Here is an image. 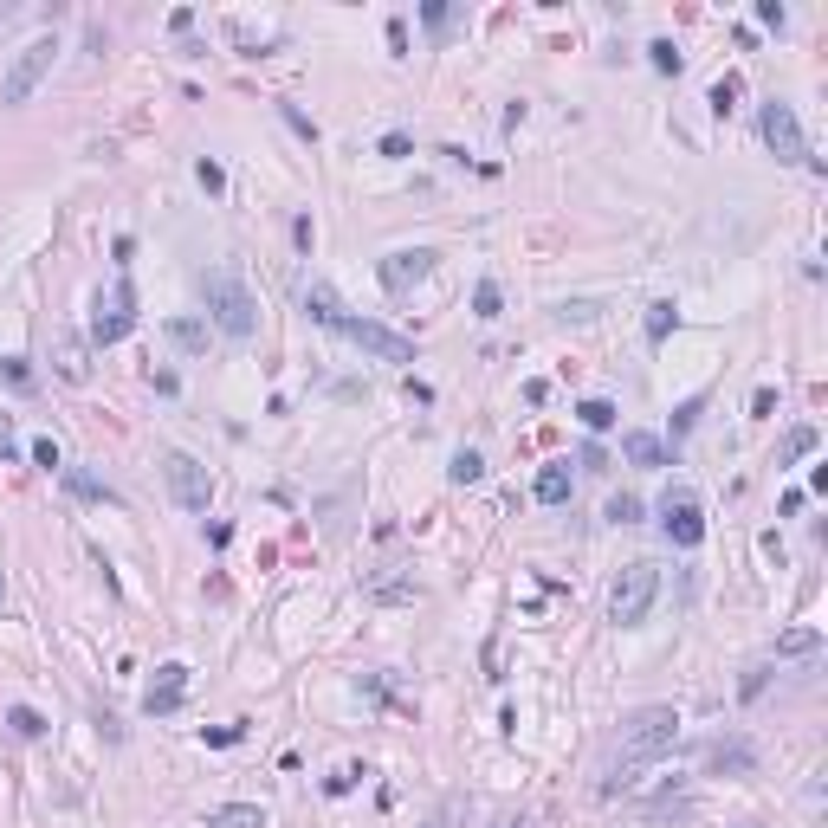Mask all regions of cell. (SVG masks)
Here are the masks:
<instances>
[{"instance_id":"6da1fadb","label":"cell","mask_w":828,"mask_h":828,"mask_svg":"<svg viewBox=\"0 0 828 828\" xmlns=\"http://www.w3.org/2000/svg\"><path fill=\"white\" fill-rule=\"evenodd\" d=\"M673 738H680V712H673V706H641L628 725H621V744H615L609 777H602V796L634 790V783H641V770L660 764V757L673 751Z\"/></svg>"},{"instance_id":"7a4b0ae2","label":"cell","mask_w":828,"mask_h":828,"mask_svg":"<svg viewBox=\"0 0 828 828\" xmlns=\"http://www.w3.org/2000/svg\"><path fill=\"white\" fill-rule=\"evenodd\" d=\"M201 305H207V324L220 330V337H253V324H259V305H253V292H246V279L233 266H214V272H201Z\"/></svg>"},{"instance_id":"3957f363","label":"cell","mask_w":828,"mask_h":828,"mask_svg":"<svg viewBox=\"0 0 828 828\" xmlns=\"http://www.w3.org/2000/svg\"><path fill=\"white\" fill-rule=\"evenodd\" d=\"M654 596H660V570L647 557H634L628 570L615 576V589H609V621L615 628H641L647 609H654Z\"/></svg>"},{"instance_id":"277c9868","label":"cell","mask_w":828,"mask_h":828,"mask_svg":"<svg viewBox=\"0 0 828 828\" xmlns=\"http://www.w3.org/2000/svg\"><path fill=\"white\" fill-rule=\"evenodd\" d=\"M52 59H59V39H26L20 52H13V65H7V78H0V104H26L39 85H46V72H52Z\"/></svg>"},{"instance_id":"5b68a950","label":"cell","mask_w":828,"mask_h":828,"mask_svg":"<svg viewBox=\"0 0 828 828\" xmlns=\"http://www.w3.org/2000/svg\"><path fill=\"white\" fill-rule=\"evenodd\" d=\"M757 136H764V149L777 162H790V169H803L809 162V143H803V123H796V110L783 98H770L764 110H757Z\"/></svg>"},{"instance_id":"8992f818","label":"cell","mask_w":828,"mask_h":828,"mask_svg":"<svg viewBox=\"0 0 828 828\" xmlns=\"http://www.w3.org/2000/svg\"><path fill=\"white\" fill-rule=\"evenodd\" d=\"M136 330V285L117 279L110 292H98V305H91V343L110 350V343H123Z\"/></svg>"},{"instance_id":"52a82bcc","label":"cell","mask_w":828,"mask_h":828,"mask_svg":"<svg viewBox=\"0 0 828 828\" xmlns=\"http://www.w3.org/2000/svg\"><path fill=\"white\" fill-rule=\"evenodd\" d=\"M660 524H667L673 550H699L706 544V512H699V499L686 486H673L667 499H660Z\"/></svg>"},{"instance_id":"ba28073f","label":"cell","mask_w":828,"mask_h":828,"mask_svg":"<svg viewBox=\"0 0 828 828\" xmlns=\"http://www.w3.org/2000/svg\"><path fill=\"white\" fill-rule=\"evenodd\" d=\"M337 337H350L363 356H382V363H414V343L402 337V330L376 324V317H350V324H343Z\"/></svg>"},{"instance_id":"9c48e42d","label":"cell","mask_w":828,"mask_h":828,"mask_svg":"<svg viewBox=\"0 0 828 828\" xmlns=\"http://www.w3.org/2000/svg\"><path fill=\"white\" fill-rule=\"evenodd\" d=\"M162 473H169V492L182 512H207V499H214V479H207V466L195 460V453H169L162 460Z\"/></svg>"},{"instance_id":"30bf717a","label":"cell","mask_w":828,"mask_h":828,"mask_svg":"<svg viewBox=\"0 0 828 828\" xmlns=\"http://www.w3.org/2000/svg\"><path fill=\"white\" fill-rule=\"evenodd\" d=\"M434 259H440L434 246H402V253H389V259L376 266L382 292H395V298H402V292H414V285H421L427 272H434Z\"/></svg>"},{"instance_id":"8fae6325","label":"cell","mask_w":828,"mask_h":828,"mask_svg":"<svg viewBox=\"0 0 828 828\" xmlns=\"http://www.w3.org/2000/svg\"><path fill=\"white\" fill-rule=\"evenodd\" d=\"M182 699H188V667H182V660L156 667V680L143 686V712H149V719H169V712H182Z\"/></svg>"},{"instance_id":"7c38bea8","label":"cell","mask_w":828,"mask_h":828,"mask_svg":"<svg viewBox=\"0 0 828 828\" xmlns=\"http://www.w3.org/2000/svg\"><path fill=\"white\" fill-rule=\"evenodd\" d=\"M706 770H712V777H751V770H757V744L751 738H712Z\"/></svg>"},{"instance_id":"4fadbf2b","label":"cell","mask_w":828,"mask_h":828,"mask_svg":"<svg viewBox=\"0 0 828 828\" xmlns=\"http://www.w3.org/2000/svg\"><path fill=\"white\" fill-rule=\"evenodd\" d=\"M52 363H59V376H65V382H91V337L65 330V337L52 343Z\"/></svg>"},{"instance_id":"5bb4252c","label":"cell","mask_w":828,"mask_h":828,"mask_svg":"<svg viewBox=\"0 0 828 828\" xmlns=\"http://www.w3.org/2000/svg\"><path fill=\"white\" fill-rule=\"evenodd\" d=\"M305 311H311V317H317V324H324V330H343V324H350V311H343V298L330 292L324 279H317L311 292H305Z\"/></svg>"},{"instance_id":"9a60e30c","label":"cell","mask_w":828,"mask_h":828,"mask_svg":"<svg viewBox=\"0 0 828 828\" xmlns=\"http://www.w3.org/2000/svg\"><path fill=\"white\" fill-rule=\"evenodd\" d=\"M621 453H628L634 466H667V440H660V434H641V427H628V434H621Z\"/></svg>"},{"instance_id":"2e32d148","label":"cell","mask_w":828,"mask_h":828,"mask_svg":"<svg viewBox=\"0 0 828 828\" xmlns=\"http://www.w3.org/2000/svg\"><path fill=\"white\" fill-rule=\"evenodd\" d=\"M537 505H563V499H570V460H550L544 466V473H537Z\"/></svg>"},{"instance_id":"e0dca14e","label":"cell","mask_w":828,"mask_h":828,"mask_svg":"<svg viewBox=\"0 0 828 828\" xmlns=\"http://www.w3.org/2000/svg\"><path fill=\"white\" fill-rule=\"evenodd\" d=\"M822 654V628H783L777 634V660H809Z\"/></svg>"},{"instance_id":"ac0fdd59","label":"cell","mask_w":828,"mask_h":828,"mask_svg":"<svg viewBox=\"0 0 828 828\" xmlns=\"http://www.w3.org/2000/svg\"><path fill=\"white\" fill-rule=\"evenodd\" d=\"M59 473H65V492H72V499H91V505H117V492H110L104 479L78 473V466H59Z\"/></svg>"},{"instance_id":"d6986e66","label":"cell","mask_w":828,"mask_h":828,"mask_svg":"<svg viewBox=\"0 0 828 828\" xmlns=\"http://www.w3.org/2000/svg\"><path fill=\"white\" fill-rule=\"evenodd\" d=\"M207 828H266V809L259 803H227V809L207 816Z\"/></svg>"},{"instance_id":"ffe728a7","label":"cell","mask_w":828,"mask_h":828,"mask_svg":"<svg viewBox=\"0 0 828 828\" xmlns=\"http://www.w3.org/2000/svg\"><path fill=\"white\" fill-rule=\"evenodd\" d=\"M816 447H822V434H816V427H790V434H783V447H777V466H796V460H809Z\"/></svg>"},{"instance_id":"44dd1931","label":"cell","mask_w":828,"mask_h":828,"mask_svg":"<svg viewBox=\"0 0 828 828\" xmlns=\"http://www.w3.org/2000/svg\"><path fill=\"white\" fill-rule=\"evenodd\" d=\"M673 330H680V305H673V298H660V305H647V343H667Z\"/></svg>"},{"instance_id":"7402d4cb","label":"cell","mask_w":828,"mask_h":828,"mask_svg":"<svg viewBox=\"0 0 828 828\" xmlns=\"http://www.w3.org/2000/svg\"><path fill=\"white\" fill-rule=\"evenodd\" d=\"M169 337H175V350H188V356L207 350V324L201 317H169Z\"/></svg>"},{"instance_id":"603a6c76","label":"cell","mask_w":828,"mask_h":828,"mask_svg":"<svg viewBox=\"0 0 828 828\" xmlns=\"http://www.w3.org/2000/svg\"><path fill=\"white\" fill-rule=\"evenodd\" d=\"M576 421H583L589 434H609V427H615V402H602V395H589V402L576 408Z\"/></svg>"},{"instance_id":"cb8c5ba5","label":"cell","mask_w":828,"mask_h":828,"mask_svg":"<svg viewBox=\"0 0 828 828\" xmlns=\"http://www.w3.org/2000/svg\"><path fill=\"white\" fill-rule=\"evenodd\" d=\"M7 731L13 738H46V719H39L33 706H7Z\"/></svg>"},{"instance_id":"d4e9b609","label":"cell","mask_w":828,"mask_h":828,"mask_svg":"<svg viewBox=\"0 0 828 828\" xmlns=\"http://www.w3.org/2000/svg\"><path fill=\"white\" fill-rule=\"evenodd\" d=\"M447 473H453V486H479V479H486V460H479V453L466 447V453H453V466H447Z\"/></svg>"},{"instance_id":"484cf974","label":"cell","mask_w":828,"mask_h":828,"mask_svg":"<svg viewBox=\"0 0 828 828\" xmlns=\"http://www.w3.org/2000/svg\"><path fill=\"white\" fill-rule=\"evenodd\" d=\"M738 98H744V85H738V78H719V85H712V110H719V117H731V110H738Z\"/></svg>"},{"instance_id":"4316f807","label":"cell","mask_w":828,"mask_h":828,"mask_svg":"<svg viewBox=\"0 0 828 828\" xmlns=\"http://www.w3.org/2000/svg\"><path fill=\"white\" fill-rule=\"evenodd\" d=\"M699 408H706V395H686L680 408H673V440H686L693 434V421H699Z\"/></svg>"},{"instance_id":"83f0119b","label":"cell","mask_w":828,"mask_h":828,"mask_svg":"<svg viewBox=\"0 0 828 828\" xmlns=\"http://www.w3.org/2000/svg\"><path fill=\"white\" fill-rule=\"evenodd\" d=\"M460 816H466V803H460V796H447V803H440L421 828H460Z\"/></svg>"},{"instance_id":"f1b7e54d","label":"cell","mask_w":828,"mask_h":828,"mask_svg":"<svg viewBox=\"0 0 828 828\" xmlns=\"http://www.w3.org/2000/svg\"><path fill=\"white\" fill-rule=\"evenodd\" d=\"M647 59H654V72H680V46H673V39H654Z\"/></svg>"},{"instance_id":"f546056e","label":"cell","mask_w":828,"mask_h":828,"mask_svg":"<svg viewBox=\"0 0 828 828\" xmlns=\"http://www.w3.org/2000/svg\"><path fill=\"white\" fill-rule=\"evenodd\" d=\"M609 518L615 524H634V518H641V499H634V492H615V499H609Z\"/></svg>"},{"instance_id":"4dcf8cb0","label":"cell","mask_w":828,"mask_h":828,"mask_svg":"<svg viewBox=\"0 0 828 828\" xmlns=\"http://www.w3.org/2000/svg\"><path fill=\"white\" fill-rule=\"evenodd\" d=\"M421 20H427V33H447V26H453V7H447V0H427Z\"/></svg>"},{"instance_id":"1f68e13d","label":"cell","mask_w":828,"mask_h":828,"mask_svg":"<svg viewBox=\"0 0 828 828\" xmlns=\"http://www.w3.org/2000/svg\"><path fill=\"white\" fill-rule=\"evenodd\" d=\"M33 466H46V473H59V440H52V434H39V440H33Z\"/></svg>"},{"instance_id":"d6a6232c","label":"cell","mask_w":828,"mask_h":828,"mask_svg":"<svg viewBox=\"0 0 828 828\" xmlns=\"http://www.w3.org/2000/svg\"><path fill=\"white\" fill-rule=\"evenodd\" d=\"M473 311H479V317H499V285H492V279H479V292H473Z\"/></svg>"},{"instance_id":"836d02e7","label":"cell","mask_w":828,"mask_h":828,"mask_svg":"<svg viewBox=\"0 0 828 828\" xmlns=\"http://www.w3.org/2000/svg\"><path fill=\"white\" fill-rule=\"evenodd\" d=\"M0 376H7L13 389H26V382H33V369H26V356H0Z\"/></svg>"},{"instance_id":"e575fe53","label":"cell","mask_w":828,"mask_h":828,"mask_svg":"<svg viewBox=\"0 0 828 828\" xmlns=\"http://www.w3.org/2000/svg\"><path fill=\"white\" fill-rule=\"evenodd\" d=\"M764 686H770V660H757V667L744 673V686H738V693H744V699H757V693H764Z\"/></svg>"},{"instance_id":"d590c367","label":"cell","mask_w":828,"mask_h":828,"mask_svg":"<svg viewBox=\"0 0 828 828\" xmlns=\"http://www.w3.org/2000/svg\"><path fill=\"white\" fill-rule=\"evenodd\" d=\"M195 182L207 188V195H220V188H227V169H220V162H201V169H195Z\"/></svg>"},{"instance_id":"8d00e7d4","label":"cell","mask_w":828,"mask_h":828,"mask_svg":"<svg viewBox=\"0 0 828 828\" xmlns=\"http://www.w3.org/2000/svg\"><path fill=\"white\" fill-rule=\"evenodd\" d=\"M279 110H285V123H292V130L305 136V143H317V123L305 117V110H298V104H279Z\"/></svg>"},{"instance_id":"74e56055","label":"cell","mask_w":828,"mask_h":828,"mask_svg":"<svg viewBox=\"0 0 828 828\" xmlns=\"http://www.w3.org/2000/svg\"><path fill=\"white\" fill-rule=\"evenodd\" d=\"M757 20H764V26H770V33H783V20H790V13H783V7H777V0H757Z\"/></svg>"},{"instance_id":"f35d334b","label":"cell","mask_w":828,"mask_h":828,"mask_svg":"<svg viewBox=\"0 0 828 828\" xmlns=\"http://www.w3.org/2000/svg\"><path fill=\"white\" fill-rule=\"evenodd\" d=\"M246 738V725H214V731H207V744H240Z\"/></svg>"},{"instance_id":"ab89813d","label":"cell","mask_w":828,"mask_h":828,"mask_svg":"<svg viewBox=\"0 0 828 828\" xmlns=\"http://www.w3.org/2000/svg\"><path fill=\"white\" fill-rule=\"evenodd\" d=\"M13 453H20V440H13V421L0 414V460H13Z\"/></svg>"},{"instance_id":"60d3db41","label":"cell","mask_w":828,"mask_h":828,"mask_svg":"<svg viewBox=\"0 0 828 828\" xmlns=\"http://www.w3.org/2000/svg\"><path fill=\"white\" fill-rule=\"evenodd\" d=\"M408 149H414V143H408L402 130H389V136H382V156H408Z\"/></svg>"},{"instance_id":"b9f144b4","label":"cell","mask_w":828,"mask_h":828,"mask_svg":"<svg viewBox=\"0 0 828 828\" xmlns=\"http://www.w3.org/2000/svg\"><path fill=\"white\" fill-rule=\"evenodd\" d=\"M499 828H537V822H524V816H518V822H499Z\"/></svg>"},{"instance_id":"7bdbcfd3","label":"cell","mask_w":828,"mask_h":828,"mask_svg":"<svg viewBox=\"0 0 828 828\" xmlns=\"http://www.w3.org/2000/svg\"><path fill=\"white\" fill-rule=\"evenodd\" d=\"M0 609H7V576H0Z\"/></svg>"}]
</instances>
